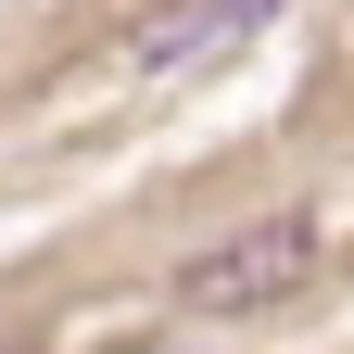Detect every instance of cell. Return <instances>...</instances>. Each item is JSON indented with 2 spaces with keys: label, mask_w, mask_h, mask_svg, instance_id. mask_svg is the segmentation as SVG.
I'll return each instance as SVG.
<instances>
[{
  "label": "cell",
  "mask_w": 354,
  "mask_h": 354,
  "mask_svg": "<svg viewBox=\"0 0 354 354\" xmlns=\"http://www.w3.org/2000/svg\"><path fill=\"white\" fill-rule=\"evenodd\" d=\"M317 266H329V228H317V215H241L228 241H203L190 266H177V317H203V329L266 317V304H291Z\"/></svg>",
  "instance_id": "cell-1"
},
{
  "label": "cell",
  "mask_w": 354,
  "mask_h": 354,
  "mask_svg": "<svg viewBox=\"0 0 354 354\" xmlns=\"http://www.w3.org/2000/svg\"><path fill=\"white\" fill-rule=\"evenodd\" d=\"M253 26H266V0H177V13H152L140 38H127V76H165V64H215V51H241Z\"/></svg>",
  "instance_id": "cell-2"
}]
</instances>
